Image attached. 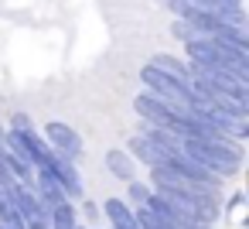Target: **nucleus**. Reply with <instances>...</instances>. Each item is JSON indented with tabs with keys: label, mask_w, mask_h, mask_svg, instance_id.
Listing matches in <instances>:
<instances>
[{
	"label": "nucleus",
	"mask_w": 249,
	"mask_h": 229,
	"mask_svg": "<svg viewBox=\"0 0 249 229\" xmlns=\"http://www.w3.org/2000/svg\"><path fill=\"white\" fill-rule=\"evenodd\" d=\"M181 151L222 181L242 168V144L232 137H181Z\"/></svg>",
	"instance_id": "obj_1"
},
{
	"label": "nucleus",
	"mask_w": 249,
	"mask_h": 229,
	"mask_svg": "<svg viewBox=\"0 0 249 229\" xmlns=\"http://www.w3.org/2000/svg\"><path fill=\"white\" fill-rule=\"evenodd\" d=\"M184 55L191 65L222 69V72H232L235 79L249 82V52H242L222 38H191V41H184Z\"/></svg>",
	"instance_id": "obj_2"
},
{
	"label": "nucleus",
	"mask_w": 249,
	"mask_h": 229,
	"mask_svg": "<svg viewBox=\"0 0 249 229\" xmlns=\"http://www.w3.org/2000/svg\"><path fill=\"white\" fill-rule=\"evenodd\" d=\"M140 82L147 86V93H154V96H160L181 110H191V86L184 79H178L157 65H147V69H140Z\"/></svg>",
	"instance_id": "obj_3"
},
{
	"label": "nucleus",
	"mask_w": 249,
	"mask_h": 229,
	"mask_svg": "<svg viewBox=\"0 0 249 229\" xmlns=\"http://www.w3.org/2000/svg\"><path fill=\"white\" fill-rule=\"evenodd\" d=\"M45 144L58 154V157H65V161H79L82 154H86V144H82V134L75 130V127H69V123H62V120H52V123H45Z\"/></svg>",
	"instance_id": "obj_4"
},
{
	"label": "nucleus",
	"mask_w": 249,
	"mask_h": 229,
	"mask_svg": "<svg viewBox=\"0 0 249 229\" xmlns=\"http://www.w3.org/2000/svg\"><path fill=\"white\" fill-rule=\"evenodd\" d=\"M41 171H48L69 198H79V195H82V181H79V171H75V164H72V161H65V157L52 154V157H48V164H45Z\"/></svg>",
	"instance_id": "obj_5"
},
{
	"label": "nucleus",
	"mask_w": 249,
	"mask_h": 229,
	"mask_svg": "<svg viewBox=\"0 0 249 229\" xmlns=\"http://www.w3.org/2000/svg\"><path fill=\"white\" fill-rule=\"evenodd\" d=\"M130 151H133V154H137L150 171H157V168H164V164H167V151H171V147H157V144H150V140H143V137L137 134V137L130 140Z\"/></svg>",
	"instance_id": "obj_6"
},
{
	"label": "nucleus",
	"mask_w": 249,
	"mask_h": 229,
	"mask_svg": "<svg viewBox=\"0 0 249 229\" xmlns=\"http://www.w3.org/2000/svg\"><path fill=\"white\" fill-rule=\"evenodd\" d=\"M106 168L113 171V178H120V181H137V164H133V157L126 154V151H106Z\"/></svg>",
	"instance_id": "obj_7"
},
{
	"label": "nucleus",
	"mask_w": 249,
	"mask_h": 229,
	"mask_svg": "<svg viewBox=\"0 0 249 229\" xmlns=\"http://www.w3.org/2000/svg\"><path fill=\"white\" fill-rule=\"evenodd\" d=\"M150 65H157V69H164V72H171V76H178V79H184V82H188V65H184V62H178L174 55H154V58H150Z\"/></svg>",
	"instance_id": "obj_8"
},
{
	"label": "nucleus",
	"mask_w": 249,
	"mask_h": 229,
	"mask_svg": "<svg viewBox=\"0 0 249 229\" xmlns=\"http://www.w3.org/2000/svg\"><path fill=\"white\" fill-rule=\"evenodd\" d=\"M126 185H130V191H126V195H130V202H126V205H137V209H140V205H147V198H150V191H154V188H150V185H140V181H126Z\"/></svg>",
	"instance_id": "obj_9"
},
{
	"label": "nucleus",
	"mask_w": 249,
	"mask_h": 229,
	"mask_svg": "<svg viewBox=\"0 0 249 229\" xmlns=\"http://www.w3.org/2000/svg\"><path fill=\"white\" fill-rule=\"evenodd\" d=\"M225 4H235V7H242V0H225Z\"/></svg>",
	"instance_id": "obj_10"
},
{
	"label": "nucleus",
	"mask_w": 249,
	"mask_h": 229,
	"mask_svg": "<svg viewBox=\"0 0 249 229\" xmlns=\"http://www.w3.org/2000/svg\"><path fill=\"white\" fill-rule=\"evenodd\" d=\"M0 229H11V226H0Z\"/></svg>",
	"instance_id": "obj_11"
},
{
	"label": "nucleus",
	"mask_w": 249,
	"mask_h": 229,
	"mask_svg": "<svg viewBox=\"0 0 249 229\" xmlns=\"http://www.w3.org/2000/svg\"><path fill=\"white\" fill-rule=\"evenodd\" d=\"M0 137H4V130H0Z\"/></svg>",
	"instance_id": "obj_12"
}]
</instances>
